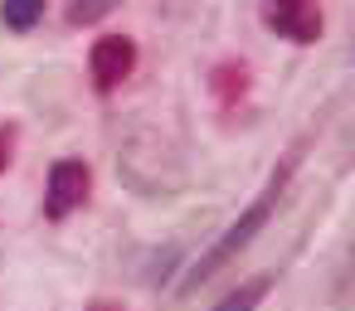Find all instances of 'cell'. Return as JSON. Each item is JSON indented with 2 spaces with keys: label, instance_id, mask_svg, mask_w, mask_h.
<instances>
[{
  "label": "cell",
  "instance_id": "6da1fadb",
  "mask_svg": "<svg viewBox=\"0 0 355 311\" xmlns=\"http://www.w3.org/2000/svg\"><path fill=\"white\" fill-rule=\"evenodd\" d=\"M277 195H282V175H272V185L263 190V199H258V204H253V209H248V214H243V219H239V224H234V229H229V233H224V238H219V243H214L209 253H205V263H195V277L185 282V292H190L195 282L214 277V272H219V267H224V263H229V258H234L239 248H248V243H253V233H258V229L268 224V214H272Z\"/></svg>",
  "mask_w": 355,
  "mask_h": 311
},
{
  "label": "cell",
  "instance_id": "7a4b0ae2",
  "mask_svg": "<svg viewBox=\"0 0 355 311\" xmlns=\"http://www.w3.org/2000/svg\"><path fill=\"white\" fill-rule=\"evenodd\" d=\"M268 25L297 44H311L321 35V6L316 0H272L268 6Z\"/></svg>",
  "mask_w": 355,
  "mask_h": 311
},
{
  "label": "cell",
  "instance_id": "3957f363",
  "mask_svg": "<svg viewBox=\"0 0 355 311\" xmlns=\"http://www.w3.org/2000/svg\"><path fill=\"white\" fill-rule=\"evenodd\" d=\"M132 64H137L132 39L107 35V39H98V44H93V83H98L103 93H107V88H117V83L132 73Z\"/></svg>",
  "mask_w": 355,
  "mask_h": 311
},
{
  "label": "cell",
  "instance_id": "277c9868",
  "mask_svg": "<svg viewBox=\"0 0 355 311\" xmlns=\"http://www.w3.org/2000/svg\"><path fill=\"white\" fill-rule=\"evenodd\" d=\"M88 195V166L83 161H59L49 170V214L64 219L69 209H78Z\"/></svg>",
  "mask_w": 355,
  "mask_h": 311
},
{
  "label": "cell",
  "instance_id": "5b68a950",
  "mask_svg": "<svg viewBox=\"0 0 355 311\" xmlns=\"http://www.w3.org/2000/svg\"><path fill=\"white\" fill-rule=\"evenodd\" d=\"M6 25L10 30H35L40 20H44V0H6Z\"/></svg>",
  "mask_w": 355,
  "mask_h": 311
},
{
  "label": "cell",
  "instance_id": "8992f818",
  "mask_svg": "<svg viewBox=\"0 0 355 311\" xmlns=\"http://www.w3.org/2000/svg\"><path fill=\"white\" fill-rule=\"evenodd\" d=\"M10 151H15V127H0V170L10 166Z\"/></svg>",
  "mask_w": 355,
  "mask_h": 311
},
{
  "label": "cell",
  "instance_id": "52a82bcc",
  "mask_svg": "<svg viewBox=\"0 0 355 311\" xmlns=\"http://www.w3.org/2000/svg\"><path fill=\"white\" fill-rule=\"evenodd\" d=\"M263 296V282L258 287H243V292H234V296H224V306H248V301H258Z\"/></svg>",
  "mask_w": 355,
  "mask_h": 311
},
{
  "label": "cell",
  "instance_id": "ba28073f",
  "mask_svg": "<svg viewBox=\"0 0 355 311\" xmlns=\"http://www.w3.org/2000/svg\"><path fill=\"white\" fill-rule=\"evenodd\" d=\"M112 6V0H93V6H73V20H93L98 10H107Z\"/></svg>",
  "mask_w": 355,
  "mask_h": 311
}]
</instances>
